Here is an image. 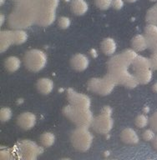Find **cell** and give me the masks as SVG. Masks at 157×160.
Wrapping results in <instances>:
<instances>
[{
  "label": "cell",
  "instance_id": "10",
  "mask_svg": "<svg viewBox=\"0 0 157 160\" xmlns=\"http://www.w3.org/2000/svg\"><path fill=\"white\" fill-rule=\"evenodd\" d=\"M67 98L70 104L76 106V107L90 108V98L87 95L80 93L75 91L72 88H69L67 91Z\"/></svg>",
  "mask_w": 157,
  "mask_h": 160
},
{
  "label": "cell",
  "instance_id": "21",
  "mask_svg": "<svg viewBox=\"0 0 157 160\" xmlns=\"http://www.w3.org/2000/svg\"><path fill=\"white\" fill-rule=\"evenodd\" d=\"M20 65H21V61L18 58L15 56H10L5 59L4 66L8 72H16L17 70L19 69Z\"/></svg>",
  "mask_w": 157,
  "mask_h": 160
},
{
  "label": "cell",
  "instance_id": "38",
  "mask_svg": "<svg viewBox=\"0 0 157 160\" xmlns=\"http://www.w3.org/2000/svg\"><path fill=\"white\" fill-rule=\"evenodd\" d=\"M4 2V0H1V4H3Z\"/></svg>",
  "mask_w": 157,
  "mask_h": 160
},
{
  "label": "cell",
  "instance_id": "18",
  "mask_svg": "<svg viewBox=\"0 0 157 160\" xmlns=\"http://www.w3.org/2000/svg\"><path fill=\"white\" fill-rule=\"evenodd\" d=\"M70 7H71V11L75 15L81 16L86 13L89 8V5L85 0H73Z\"/></svg>",
  "mask_w": 157,
  "mask_h": 160
},
{
  "label": "cell",
  "instance_id": "17",
  "mask_svg": "<svg viewBox=\"0 0 157 160\" xmlns=\"http://www.w3.org/2000/svg\"><path fill=\"white\" fill-rule=\"evenodd\" d=\"M133 49L135 50L136 52H141L144 51L148 48L147 39L145 35L137 34L132 38L131 41Z\"/></svg>",
  "mask_w": 157,
  "mask_h": 160
},
{
  "label": "cell",
  "instance_id": "26",
  "mask_svg": "<svg viewBox=\"0 0 157 160\" xmlns=\"http://www.w3.org/2000/svg\"><path fill=\"white\" fill-rule=\"evenodd\" d=\"M146 19L150 23L157 25V4L149 9L146 14Z\"/></svg>",
  "mask_w": 157,
  "mask_h": 160
},
{
  "label": "cell",
  "instance_id": "9",
  "mask_svg": "<svg viewBox=\"0 0 157 160\" xmlns=\"http://www.w3.org/2000/svg\"><path fill=\"white\" fill-rule=\"evenodd\" d=\"M17 149L21 158L29 160L36 159L42 152L41 148L35 142L29 140H23L18 142Z\"/></svg>",
  "mask_w": 157,
  "mask_h": 160
},
{
  "label": "cell",
  "instance_id": "25",
  "mask_svg": "<svg viewBox=\"0 0 157 160\" xmlns=\"http://www.w3.org/2000/svg\"><path fill=\"white\" fill-rule=\"evenodd\" d=\"M149 121H150L149 118L145 114L138 115L135 120V126L139 128H144L147 126L148 123H149Z\"/></svg>",
  "mask_w": 157,
  "mask_h": 160
},
{
  "label": "cell",
  "instance_id": "23",
  "mask_svg": "<svg viewBox=\"0 0 157 160\" xmlns=\"http://www.w3.org/2000/svg\"><path fill=\"white\" fill-rule=\"evenodd\" d=\"M40 142L44 147L50 148L54 145L55 142V136L53 132H44L40 136Z\"/></svg>",
  "mask_w": 157,
  "mask_h": 160
},
{
  "label": "cell",
  "instance_id": "19",
  "mask_svg": "<svg viewBox=\"0 0 157 160\" xmlns=\"http://www.w3.org/2000/svg\"><path fill=\"white\" fill-rule=\"evenodd\" d=\"M1 52H4L10 47V45L13 43V32L9 30H3L1 32Z\"/></svg>",
  "mask_w": 157,
  "mask_h": 160
},
{
  "label": "cell",
  "instance_id": "28",
  "mask_svg": "<svg viewBox=\"0 0 157 160\" xmlns=\"http://www.w3.org/2000/svg\"><path fill=\"white\" fill-rule=\"evenodd\" d=\"M70 23H71L70 18L66 16H62L58 20V24L61 29H67L70 26Z\"/></svg>",
  "mask_w": 157,
  "mask_h": 160
},
{
  "label": "cell",
  "instance_id": "33",
  "mask_svg": "<svg viewBox=\"0 0 157 160\" xmlns=\"http://www.w3.org/2000/svg\"><path fill=\"white\" fill-rule=\"evenodd\" d=\"M150 123L153 129L157 132V112L151 116L150 119Z\"/></svg>",
  "mask_w": 157,
  "mask_h": 160
},
{
  "label": "cell",
  "instance_id": "14",
  "mask_svg": "<svg viewBox=\"0 0 157 160\" xmlns=\"http://www.w3.org/2000/svg\"><path fill=\"white\" fill-rule=\"evenodd\" d=\"M120 138L127 144H136L139 142V136L135 130L130 128H126L120 134Z\"/></svg>",
  "mask_w": 157,
  "mask_h": 160
},
{
  "label": "cell",
  "instance_id": "31",
  "mask_svg": "<svg viewBox=\"0 0 157 160\" xmlns=\"http://www.w3.org/2000/svg\"><path fill=\"white\" fill-rule=\"evenodd\" d=\"M150 59V68L153 70H157V54L156 53H153L151 57L149 58Z\"/></svg>",
  "mask_w": 157,
  "mask_h": 160
},
{
  "label": "cell",
  "instance_id": "30",
  "mask_svg": "<svg viewBox=\"0 0 157 160\" xmlns=\"http://www.w3.org/2000/svg\"><path fill=\"white\" fill-rule=\"evenodd\" d=\"M142 137L143 139L145 140V141H147V142H149V141H153V139L155 137V132L152 129H146L143 132Z\"/></svg>",
  "mask_w": 157,
  "mask_h": 160
},
{
  "label": "cell",
  "instance_id": "13",
  "mask_svg": "<svg viewBox=\"0 0 157 160\" xmlns=\"http://www.w3.org/2000/svg\"><path fill=\"white\" fill-rule=\"evenodd\" d=\"M70 63L74 69L81 72V71H85V69H87L90 64V61L86 55L83 53H76L73 56L70 60Z\"/></svg>",
  "mask_w": 157,
  "mask_h": 160
},
{
  "label": "cell",
  "instance_id": "4",
  "mask_svg": "<svg viewBox=\"0 0 157 160\" xmlns=\"http://www.w3.org/2000/svg\"><path fill=\"white\" fill-rule=\"evenodd\" d=\"M64 114L78 127L89 128L94 121L90 108L76 107L70 104L64 108Z\"/></svg>",
  "mask_w": 157,
  "mask_h": 160
},
{
  "label": "cell",
  "instance_id": "22",
  "mask_svg": "<svg viewBox=\"0 0 157 160\" xmlns=\"http://www.w3.org/2000/svg\"><path fill=\"white\" fill-rule=\"evenodd\" d=\"M131 65H133L134 71L143 69V68H150V59L143 56L137 55V57L135 58V59L134 60Z\"/></svg>",
  "mask_w": 157,
  "mask_h": 160
},
{
  "label": "cell",
  "instance_id": "11",
  "mask_svg": "<svg viewBox=\"0 0 157 160\" xmlns=\"http://www.w3.org/2000/svg\"><path fill=\"white\" fill-rule=\"evenodd\" d=\"M145 36L147 39L148 48L153 53L157 54V25L150 23L145 27Z\"/></svg>",
  "mask_w": 157,
  "mask_h": 160
},
{
  "label": "cell",
  "instance_id": "27",
  "mask_svg": "<svg viewBox=\"0 0 157 160\" xmlns=\"http://www.w3.org/2000/svg\"><path fill=\"white\" fill-rule=\"evenodd\" d=\"M13 115V111L9 108H2L0 111V118L2 122H8L11 119Z\"/></svg>",
  "mask_w": 157,
  "mask_h": 160
},
{
  "label": "cell",
  "instance_id": "35",
  "mask_svg": "<svg viewBox=\"0 0 157 160\" xmlns=\"http://www.w3.org/2000/svg\"><path fill=\"white\" fill-rule=\"evenodd\" d=\"M152 90L154 92H157V82H155V83L152 85Z\"/></svg>",
  "mask_w": 157,
  "mask_h": 160
},
{
  "label": "cell",
  "instance_id": "29",
  "mask_svg": "<svg viewBox=\"0 0 157 160\" xmlns=\"http://www.w3.org/2000/svg\"><path fill=\"white\" fill-rule=\"evenodd\" d=\"M95 5L100 9L106 10L110 7H111L112 0H95Z\"/></svg>",
  "mask_w": 157,
  "mask_h": 160
},
{
  "label": "cell",
  "instance_id": "32",
  "mask_svg": "<svg viewBox=\"0 0 157 160\" xmlns=\"http://www.w3.org/2000/svg\"><path fill=\"white\" fill-rule=\"evenodd\" d=\"M123 6H124V1L123 0H112L111 7L114 8L115 9H121Z\"/></svg>",
  "mask_w": 157,
  "mask_h": 160
},
{
  "label": "cell",
  "instance_id": "15",
  "mask_svg": "<svg viewBox=\"0 0 157 160\" xmlns=\"http://www.w3.org/2000/svg\"><path fill=\"white\" fill-rule=\"evenodd\" d=\"M37 88L39 90V92H41L42 94L47 95L50 94V92H52L54 89V82L53 80L48 78H42L38 80L37 82Z\"/></svg>",
  "mask_w": 157,
  "mask_h": 160
},
{
  "label": "cell",
  "instance_id": "37",
  "mask_svg": "<svg viewBox=\"0 0 157 160\" xmlns=\"http://www.w3.org/2000/svg\"><path fill=\"white\" fill-rule=\"evenodd\" d=\"M126 1L129 2H135V1H137V0H126Z\"/></svg>",
  "mask_w": 157,
  "mask_h": 160
},
{
  "label": "cell",
  "instance_id": "16",
  "mask_svg": "<svg viewBox=\"0 0 157 160\" xmlns=\"http://www.w3.org/2000/svg\"><path fill=\"white\" fill-rule=\"evenodd\" d=\"M134 74H135L138 82L140 84H146L152 79V71H151L150 68L136 70V71H135Z\"/></svg>",
  "mask_w": 157,
  "mask_h": 160
},
{
  "label": "cell",
  "instance_id": "34",
  "mask_svg": "<svg viewBox=\"0 0 157 160\" xmlns=\"http://www.w3.org/2000/svg\"><path fill=\"white\" fill-rule=\"evenodd\" d=\"M153 147H154V148L155 149L157 150V136H155V138L153 139Z\"/></svg>",
  "mask_w": 157,
  "mask_h": 160
},
{
  "label": "cell",
  "instance_id": "6",
  "mask_svg": "<svg viewBox=\"0 0 157 160\" xmlns=\"http://www.w3.org/2000/svg\"><path fill=\"white\" fill-rule=\"evenodd\" d=\"M24 64L32 72H39L47 64V55L40 49L29 50L24 58Z\"/></svg>",
  "mask_w": 157,
  "mask_h": 160
},
{
  "label": "cell",
  "instance_id": "1",
  "mask_svg": "<svg viewBox=\"0 0 157 160\" xmlns=\"http://www.w3.org/2000/svg\"><path fill=\"white\" fill-rule=\"evenodd\" d=\"M36 7L34 0H18L8 18L9 25L14 28H29L36 22Z\"/></svg>",
  "mask_w": 157,
  "mask_h": 160
},
{
  "label": "cell",
  "instance_id": "39",
  "mask_svg": "<svg viewBox=\"0 0 157 160\" xmlns=\"http://www.w3.org/2000/svg\"><path fill=\"white\" fill-rule=\"evenodd\" d=\"M150 1H151V2H155V1H157V0H150Z\"/></svg>",
  "mask_w": 157,
  "mask_h": 160
},
{
  "label": "cell",
  "instance_id": "2",
  "mask_svg": "<svg viewBox=\"0 0 157 160\" xmlns=\"http://www.w3.org/2000/svg\"><path fill=\"white\" fill-rule=\"evenodd\" d=\"M131 65L121 53L111 58L108 62L109 74L115 79L116 83L125 85L129 88H134L139 84L135 74L129 72V66Z\"/></svg>",
  "mask_w": 157,
  "mask_h": 160
},
{
  "label": "cell",
  "instance_id": "8",
  "mask_svg": "<svg viewBox=\"0 0 157 160\" xmlns=\"http://www.w3.org/2000/svg\"><path fill=\"white\" fill-rule=\"evenodd\" d=\"M116 84L117 83L115 79L110 74H108L107 76L102 78H91L88 82V88L91 92L105 96L112 92Z\"/></svg>",
  "mask_w": 157,
  "mask_h": 160
},
{
  "label": "cell",
  "instance_id": "12",
  "mask_svg": "<svg viewBox=\"0 0 157 160\" xmlns=\"http://www.w3.org/2000/svg\"><path fill=\"white\" fill-rule=\"evenodd\" d=\"M36 116L33 112H23L18 117L17 122L21 128L24 130H29L34 127L36 123Z\"/></svg>",
  "mask_w": 157,
  "mask_h": 160
},
{
  "label": "cell",
  "instance_id": "36",
  "mask_svg": "<svg viewBox=\"0 0 157 160\" xmlns=\"http://www.w3.org/2000/svg\"><path fill=\"white\" fill-rule=\"evenodd\" d=\"M3 22H4V16L3 15H1V25L3 23Z\"/></svg>",
  "mask_w": 157,
  "mask_h": 160
},
{
  "label": "cell",
  "instance_id": "3",
  "mask_svg": "<svg viewBox=\"0 0 157 160\" xmlns=\"http://www.w3.org/2000/svg\"><path fill=\"white\" fill-rule=\"evenodd\" d=\"M37 11L36 23L47 27L55 22L59 0H34Z\"/></svg>",
  "mask_w": 157,
  "mask_h": 160
},
{
  "label": "cell",
  "instance_id": "7",
  "mask_svg": "<svg viewBox=\"0 0 157 160\" xmlns=\"http://www.w3.org/2000/svg\"><path fill=\"white\" fill-rule=\"evenodd\" d=\"M112 109L109 106H105L102 108L100 115L94 118L92 126L95 132L100 134H107L112 129L114 121L111 117Z\"/></svg>",
  "mask_w": 157,
  "mask_h": 160
},
{
  "label": "cell",
  "instance_id": "24",
  "mask_svg": "<svg viewBox=\"0 0 157 160\" xmlns=\"http://www.w3.org/2000/svg\"><path fill=\"white\" fill-rule=\"evenodd\" d=\"M28 39L27 32L22 29H17L13 31V43L14 44H22L24 43Z\"/></svg>",
  "mask_w": 157,
  "mask_h": 160
},
{
  "label": "cell",
  "instance_id": "20",
  "mask_svg": "<svg viewBox=\"0 0 157 160\" xmlns=\"http://www.w3.org/2000/svg\"><path fill=\"white\" fill-rule=\"evenodd\" d=\"M116 42L111 38H106L101 42V49L106 55H113L116 51Z\"/></svg>",
  "mask_w": 157,
  "mask_h": 160
},
{
  "label": "cell",
  "instance_id": "5",
  "mask_svg": "<svg viewBox=\"0 0 157 160\" xmlns=\"http://www.w3.org/2000/svg\"><path fill=\"white\" fill-rule=\"evenodd\" d=\"M92 133L88 127H78L71 134V142L73 147L80 152H86L90 149L93 142Z\"/></svg>",
  "mask_w": 157,
  "mask_h": 160
}]
</instances>
